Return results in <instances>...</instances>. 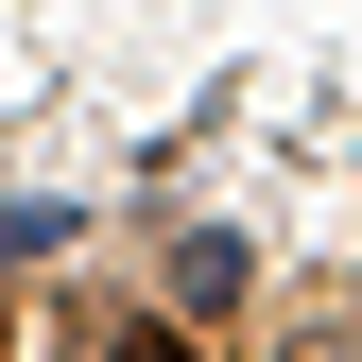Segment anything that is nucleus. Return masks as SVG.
I'll return each mask as SVG.
<instances>
[{
  "label": "nucleus",
  "mask_w": 362,
  "mask_h": 362,
  "mask_svg": "<svg viewBox=\"0 0 362 362\" xmlns=\"http://www.w3.org/2000/svg\"><path fill=\"white\" fill-rule=\"evenodd\" d=\"M276 362H345V345H328V328H293V345H276Z\"/></svg>",
  "instance_id": "7ed1b4c3"
},
{
  "label": "nucleus",
  "mask_w": 362,
  "mask_h": 362,
  "mask_svg": "<svg viewBox=\"0 0 362 362\" xmlns=\"http://www.w3.org/2000/svg\"><path fill=\"white\" fill-rule=\"evenodd\" d=\"M242 276H259V259L224 242V224H190V242H173V293H190V310H242Z\"/></svg>",
  "instance_id": "f257e3e1"
},
{
  "label": "nucleus",
  "mask_w": 362,
  "mask_h": 362,
  "mask_svg": "<svg viewBox=\"0 0 362 362\" xmlns=\"http://www.w3.org/2000/svg\"><path fill=\"white\" fill-rule=\"evenodd\" d=\"M121 362H207V345L190 328H121Z\"/></svg>",
  "instance_id": "f03ea898"
}]
</instances>
